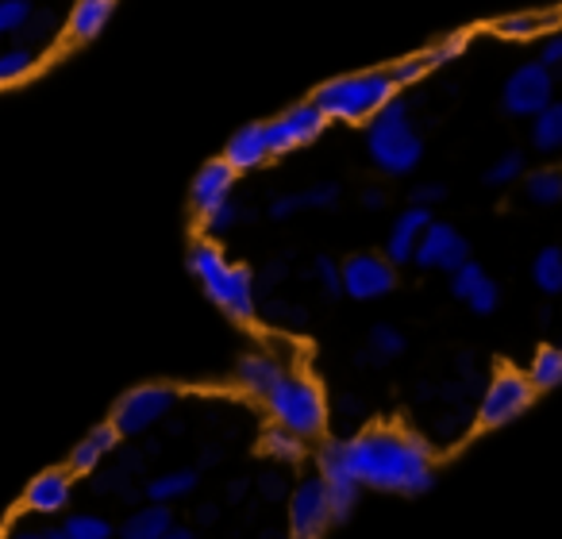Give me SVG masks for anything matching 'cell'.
<instances>
[{"label": "cell", "instance_id": "obj_41", "mask_svg": "<svg viewBox=\"0 0 562 539\" xmlns=\"http://www.w3.org/2000/svg\"><path fill=\"white\" fill-rule=\"evenodd\" d=\"M539 63H543L551 74H562V35H551V40L543 43V55H539Z\"/></svg>", "mask_w": 562, "mask_h": 539}, {"label": "cell", "instance_id": "obj_11", "mask_svg": "<svg viewBox=\"0 0 562 539\" xmlns=\"http://www.w3.org/2000/svg\"><path fill=\"white\" fill-rule=\"evenodd\" d=\"M339 274H344V293L351 301H378L397 285V270L382 255H351L339 266Z\"/></svg>", "mask_w": 562, "mask_h": 539}, {"label": "cell", "instance_id": "obj_16", "mask_svg": "<svg viewBox=\"0 0 562 539\" xmlns=\"http://www.w3.org/2000/svg\"><path fill=\"white\" fill-rule=\"evenodd\" d=\"M235 178H239V173H235L232 166L224 162V158L201 166V173L193 178V189H189V201H193V209L204 216L209 209L224 204L227 196H232V189H235Z\"/></svg>", "mask_w": 562, "mask_h": 539}, {"label": "cell", "instance_id": "obj_4", "mask_svg": "<svg viewBox=\"0 0 562 539\" xmlns=\"http://www.w3.org/2000/svg\"><path fill=\"white\" fill-rule=\"evenodd\" d=\"M367 150H370V158H374L378 170L393 173V178H401V173H413L416 166H420L424 139H420V132L413 127V112H408L405 101H397V97H393L382 112H374V116H370Z\"/></svg>", "mask_w": 562, "mask_h": 539}, {"label": "cell", "instance_id": "obj_21", "mask_svg": "<svg viewBox=\"0 0 562 539\" xmlns=\"http://www.w3.org/2000/svg\"><path fill=\"white\" fill-rule=\"evenodd\" d=\"M339 201V186L336 181H324V186H313L305 193H285V196H273L270 204V216L273 220H290L305 209H331Z\"/></svg>", "mask_w": 562, "mask_h": 539}, {"label": "cell", "instance_id": "obj_13", "mask_svg": "<svg viewBox=\"0 0 562 539\" xmlns=\"http://www.w3.org/2000/svg\"><path fill=\"white\" fill-rule=\"evenodd\" d=\"M467 258H470V243L459 235V227L443 224V220H431V224L424 227L420 243H416L413 262L420 266V270H447V274H451Z\"/></svg>", "mask_w": 562, "mask_h": 539}, {"label": "cell", "instance_id": "obj_17", "mask_svg": "<svg viewBox=\"0 0 562 539\" xmlns=\"http://www.w3.org/2000/svg\"><path fill=\"white\" fill-rule=\"evenodd\" d=\"M428 224H431V209H420V204H408V209L397 216V224H393L390 243H385V258H390L393 266L413 262L416 243H420V235H424V227H428Z\"/></svg>", "mask_w": 562, "mask_h": 539}, {"label": "cell", "instance_id": "obj_3", "mask_svg": "<svg viewBox=\"0 0 562 539\" xmlns=\"http://www.w3.org/2000/svg\"><path fill=\"white\" fill-rule=\"evenodd\" d=\"M397 97V86L390 81L385 70H362V74H344V78L324 81L313 93V104L328 120L339 124H362L374 112H382L385 104Z\"/></svg>", "mask_w": 562, "mask_h": 539}, {"label": "cell", "instance_id": "obj_7", "mask_svg": "<svg viewBox=\"0 0 562 539\" xmlns=\"http://www.w3.org/2000/svg\"><path fill=\"white\" fill-rule=\"evenodd\" d=\"M531 397H536V390H531L528 378L516 374V370H501L490 382V390H485L482 405H477V424L490 431L505 428V424H513L531 405Z\"/></svg>", "mask_w": 562, "mask_h": 539}, {"label": "cell", "instance_id": "obj_31", "mask_svg": "<svg viewBox=\"0 0 562 539\" xmlns=\"http://www.w3.org/2000/svg\"><path fill=\"white\" fill-rule=\"evenodd\" d=\"M547 24H551V16H536V12H516V16H501L497 24H493V32L505 35V40H531V35H539Z\"/></svg>", "mask_w": 562, "mask_h": 539}, {"label": "cell", "instance_id": "obj_10", "mask_svg": "<svg viewBox=\"0 0 562 539\" xmlns=\"http://www.w3.org/2000/svg\"><path fill=\"white\" fill-rule=\"evenodd\" d=\"M324 127H328V116H324L313 101H305V104L285 109L281 116H273L270 124H266V135H270L273 155H290V150L308 147L313 139H321Z\"/></svg>", "mask_w": 562, "mask_h": 539}, {"label": "cell", "instance_id": "obj_9", "mask_svg": "<svg viewBox=\"0 0 562 539\" xmlns=\"http://www.w3.org/2000/svg\"><path fill=\"white\" fill-rule=\"evenodd\" d=\"M331 524H336V516H331L328 485L321 474L305 478L290 493V539H321Z\"/></svg>", "mask_w": 562, "mask_h": 539}, {"label": "cell", "instance_id": "obj_14", "mask_svg": "<svg viewBox=\"0 0 562 539\" xmlns=\"http://www.w3.org/2000/svg\"><path fill=\"white\" fill-rule=\"evenodd\" d=\"M74 497V478L70 470H47V474H40L32 485H27L24 493V513L32 516H58L66 513V505H70Z\"/></svg>", "mask_w": 562, "mask_h": 539}, {"label": "cell", "instance_id": "obj_20", "mask_svg": "<svg viewBox=\"0 0 562 539\" xmlns=\"http://www.w3.org/2000/svg\"><path fill=\"white\" fill-rule=\"evenodd\" d=\"M170 528H173L170 505H158V501H150V505L135 508V513L127 516L124 524H120L116 536L120 539H162Z\"/></svg>", "mask_w": 562, "mask_h": 539}, {"label": "cell", "instance_id": "obj_35", "mask_svg": "<svg viewBox=\"0 0 562 539\" xmlns=\"http://www.w3.org/2000/svg\"><path fill=\"white\" fill-rule=\"evenodd\" d=\"M485 278H490V274H485L482 266H477L474 258H467V262H462L459 270H451V293L462 301V305H467V301H470V293H474L477 285L485 282Z\"/></svg>", "mask_w": 562, "mask_h": 539}, {"label": "cell", "instance_id": "obj_1", "mask_svg": "<svg viewBox=\"0 0 562 539\" xmlns=\"http://www.w3.org/2000/svg\"><path fill=\"white\" fill-rule=\"evenodd\" d=\"M347 459H351L359 485H370V490L416 497V493H428L436 482L431 447L401 428H370L347 439Z\"/></svg>", "mask_w": 562, "mask_h": 539}, {"label": "cell", "instance_id": "obj_37", "mask_svg": "<svg viewBox=\"0 0 562 539\" xmlns=\"http://www.w3.org/2000/svg\"><path fill=\"white\" fill-rule=\"evenodd\" d=\"M462 50H467V35H447V40H439L436 47L424 50V63H428V70L431 66H447V63H454Z\"/></svg>", "mask_w": 562, "mask_h": 539}, {"label": "cell", "instance_id": "obj_26", "mask_svg": "<svg viewBox=\"0 0 562 539\" xmlns=\"http://www.w3.org/2000/svg\"><path fill=\"white\" fill-rule=\"evenodd\" d=\"M528 382H531V390H554V385H562V347H543V351H536Z\"/></svg>", "mask_w": 562, "mask_h": 539}, {"label": "cell", "instance_id": "obj_38", "mask_svg": "<svg viewBox=\"0 0 562 539\" xmlns=\"http://www.w3.org/2000/svg\"><path fill=\"white\" fill-rule=\"evenodd\" d=\"M385 74H390L393 86L405 89V86H416V81H420L424 74H428V63H424V55H416V58H401V63H393Z\"/></svg>", "mask_w": 562, "mask_h": 539}, {"label": "cell", "instance_id": "obj_15", "mask_svg": "<svg viewBox=\"0 0 562 539\" xmlns=\"http://www.w3.org/2000/svg\"><path fill=\"white\" fill-rule=\"evenodd\" d=\"M273 158L270 150V135H266V124H247L227 139V150H224V162L232 166L235 173H247V170H258Z\"/></svg>", "mask_w": 562, "mask_h": 539}, {"label": "cell", "instance_id": "obj_18", "mask_svg": "<svg viewBox=\"0 0 562 539\" xmlns=\"http://www.w3.org/2000/svg\"><path fill=\"white\" fill-rule=\"evenodd\" d=\"M120 431L112 428V424H101V428H93L86 439H81L78 447H74V454H70V462H66V470L70 474H93L97 467H101L104 459H109L112 451L120 447Z\"/></svg>", "mask_w": 562, "mask_h": 539}, {"label": "cell", "instance_id": "obj_23", "mask_svg": "<svg viewBox=\"0 0 562 539\" xmlns=\"http://www.w3.org/2000/svg\"><path fill=\"white\" fill-rule=\"evenodd\" d=\"M196 482H201V470H193V467L166 470V474H155L147 482V497L158 501V505H170V501H178V497H186V493H193Z\"/></svg>", "mask_w": 562, "mask_h": 539}, {"label": "cell", "instance_id": "obj_6", "mask_svg": "<svg viewBox=\"0 0 562 539\" xmlns=\"http://www.w3.org/2000/svg\"><path fill=\"white\" fill-rule=\"evenodd\" d=\"M173 405H178V390H173V385H139V390L124 393V397L116 401L109 424L120 436L135 439L155 428L158 420H166V416L173 413Z\"/></svg>", "mask_w": 562, "mask_h": 539}, {"label": "cell", "instance_id": "obj_45", "mask_svg": "<svg viewBox=\"0 0 562 539\" xmlns=\"http://www.w3.org/2000/svg\"><path fill=\"white\" fill-rule=\"evenodd\" d=\"M162 539H196V531H193V528H178V524H173V528L166 531Z\"/></svg>", "mask_w": 562, "mask_h": 539}, {"label": "cell", "instance_id": "obj_19", "mask_svg": "<svg viewBox=\"0 0 562 539\" xmlns=\"http://www.w3.org/2000/svg\"><path fill=\"white\" fill-rule=\"evenodd\" d=\"M281 378H285V370H281V362L270 359V355H247V359L235 367V382L243 385V393H250V397H258V401L270 397V390Z\"/></svg>", "mask_w": 562, "mask_h": 539}, {"label": "cell", "instance_id": "obj_29", "mask_svg": "<svg viewBox=\"0 0 562 539\" xmlns=\"http://www.w3.org/2000/svg\"><path fill=\"white\" fill-rule=\"evenodd\" d=\"M262 451L270 454V459H278V462H301V459H305V439L273 424V428L262 436Z\"/></svg>", "mask_w": 562, "mask_h": 539}, {"label": "cell", "instance_id": "obj_27", "mask_svg": "<svg viewBox=\"0 0 562 539\" xmlns=\"http://www.w3.org/2000/svg\"><path fill=\"white\" fill-rule=\"evenodd\" d=\"M58 528H63L66 539H112L116 536V528L97 513H70Z\"/></svg>", "mask_w": 562, "mask_h": 539}, {"label": "cell", "instance_id": "obj_46", "mask_svg": "<svg viewBox=\"0 0 562 539\" xmlns=\"http://www.w3.org/2000/svg\"><path fill=\"white\" fill-rule=\"evenodd\" d=\"M196 520H201V524H212V520H216V508H212V505H204L201 513H196Z\"/></svg>", "mask_w": 562, "mask_h": 539}, {"label": "cell", "instance_id": "obj_8", "mask_svg": "<svg viewBox=\"0 0 562 539\" xmlns=\"http://www.w3.org/2000/svg\"><path fill=\"white\" fill-rule=\"evenodd\" d=\"M551 101H554V74L543 63H524L520 70H513V78L505 81V93H501V104H505L508 116H524V120L539 116Z\"/></svg>", "mask_w": 562, "mask_h": 539}, {"label": "cell", "instance_id": "obj_39", "mask_svg": "<svg viewBox=\"0 0 562 539\" xmlns=\"http://www.w3.org/2000/svg\"><path fill=\"white\" fill-rule=\"evenodd\" d=\"M201 220H204V232H209V235H224V232H232V227H235V220H239V209H235V201L227 196L224 204L209 209Z\"/></svg>", "mask_w": 562, "mask_h": 539}, {"label": "cell", "instance_id": "obj_34", "mask_svg": "<svg viewBox=\"0 0 562 539\" xmlns=\"http://www.w3.org/2000/svg\"><path fill=\"white\" fill-rule=\"evenodd\" d=\"M32 16H35L32 0H0V40L12 32H24Z\"/></svg>", "mask_w": 562, "mask_h": 539}, {"label": "cell", "instance_id": "obj_12", "mask_svg": "<svg viewBox=\"0 0 562 539\" xmlns=\"http://www.w3.org/2000/svg\"><path fill=\"white\" fill-rule=\"evenodd\" d=\"M321 478L328 485V501H331V516L336 520H347L359 505V478L351 470V459H347V439L339 443H328L321 451Z\"/></svg>", "mask_w": 562, "mask_h": 539}, {"label": "cell", "instance_id": "obj_32", "mask_svg": "<svg viewBox=\"0 0 562 539\" xmlns=\"http://www.w3.org/2000/svg\"><path fill=\"white\" fill-rule=\"evenodd\" d=\"M367 351L374 362H393L401 351H405V336H401L397 328H390V324H378V328H370Z\"/></svg>", "mask_w": 562, "mask_h": 539}, {"label": "cell", "instance_id": "obj_42", "mask_svg": "<svg viewBox=\"0 0 562 539\" xmlns=\"http://www.w3.org/2000/svg\"><path fill=\"white\" fill-rule=\"evenodd\" d=\"M443 196H447V189L436 186V181H428V186H416L413 189V204H420V209H431V204L443 201Z\"/></svg>", "mask_w": 562, "mask_h": 539}, {"label": "cell", "instance_id": "obj_28", "mask_svg": "<svg viewBox=\"0 0 562 539\" xmlns=\"http://www.w3.org/2000/svg\"><path fill=\"white\" fill-rule=\"evenodd\" d=\"M35 66H40V58H35L32 47H4L0 50V86H16Z\"/></svg>", "mask_w": 562, "mask_h": 539}, {"label": "cell", "instance_id": "obj_40", "mask_svg": "<svg viewBox=\"0 0 562 539\" xmlns=\"http://www.w3.org/2000/svg\"><path fill=\"white\" fill-rule=\"evenodd\" d=\"M313 274H316V282H321V290L328 293V297H339L344 293V274H339V266L331 262V258H316V266H313Z\"/></svg>", "mask_w": 562, "mask_h": 539}, {"label": "cell", "instance_id": "obj_5", "mask_svg": "<svg viewBox=\"0 0 562 539\" xmlns=\"http://www.w3.org/2000/svg\"><path fill=\"white\" fill-rule=\"evenodd\" d=\"M266 408H270L273 424L301 439H313L324 431L328 424V408H324V393L313 378L305 374H285L266 397Z\"/></svg>", "mask_w": 562, "mask_h": 539}, {"label": "cell", "instance_id": "obj_44", "mask_svg": "<svg viewBox=\"0 0 562 539\" xmlns=\"http://www.w3.org/2000/svg\"><path fill=\"white\" fill-rule=\"evenodd\" d=\"M362 204H367V209H382L385 193H382V189H367V193H362Z\"/></svg>", "mask_w": 562, "mask_h": 539}, {"label": "cell", "instance_id": "obj_2", "mask_svg": "<svg viewBox=\"0 0 562 539\" xmlns=\"http://www.w3.org/2000/svg\"><path fill=\"white\" fill-rule=\"evenodd\" d=\"M189 270H193V278L204 285V293H209L227 316H235V321H243V324L255 321V313H258L255 278H250L247 266H232L220 255L216 243H193V250H189Z\"/></svg>", "mask_w": 562, "mask_h": 539}, {"label": "cell", "instance_id": "obj_43", "mask_svg": "<svg viewBox=\"0 0 562 539\" xmlns=\"http://www.w3.org/2000/svg\"><path fill=\"white\" fill-rule=\"evenodd\" d=\"M258 490H262V497H270V501L285 497V478H281V474H262V478H258Z\"/></svg>", "mask_w": 562, "mask_h": 539}, {"label": "cell", "instance_id": "obj_33", "mask_svg": "<svg viewBox=\"0 0 562 539\" xmlns=\"http://www.w3.org/2000/svg\"><path fill=\"white\" fill-rule=\"evenodd\" d=\"M4 539H66L58 524H47L43 516H32V513H20L16 520L4 528Z\"/></svg>", "mask_w": 562, "mask_h": 539}, {"label": "cell", "instance_id": "obj_22", "mask_svg": "<svg viewBox=\"0 0 562 539\" xmlns=\"http://www.w3.org/2000/svg\"><path fill=\"white\" fill-rule=\"evenodd\" d=\"M112 9H116V0H78L70 12V40L74 43H89L104 32V24L112 20Z\"/></svg>", "mask_w": 562, "mask_h": 539}, {"label": "cell", "instance_id": "obj_24", "mask_svg": "<svg viewBox=\"0 0 562 539\" xmlns=\"http://www.w3.org/2000/svg\"><path fill=\"white\" fill-rule=\"evenodd\" d=\"M531 120H536V124H531V143H536V150H543V155L562 150V101H551Z\"/></svg>", "mask_w": 562, "mask_h": 539}, {"label": "cell", "instance_id": "obj_30", "mask_svg": "<svg viewBox=\"0 0 562 539\" xmlns=\"http://www.w3.org/2000/svg\"><path fill=\"white\" fill-rule=\"evenodd\" d=\"M524 193L531 204H559L562 201V170H536L524 178Z\"/></svg>", "mask_w": 562, "mask_h": 539}, {"label": "cell", "instance_id": "obj_25", "mask_svg": "<svg viewBox=\"0 0 562 539\" xmlns=\"http://www.w3.org/2000/svg\"><path fill=\"white\" fill-rule=\"evenodd\" d=\"M531 282L543 293H562V247H543L531 262Z\"/></svg>", "mask_w": 562, "mask_h": 539}, {"label": "cell", "instance_id": "obj_36", "mask_svg": "<svg viewBox=\"0 0 562 539\" xmlns=\"http://www.w3.org/2000/svg\"><path fill=\"white\" fill-rule=\"evenodd\" d=\"M524 173V155L520 150H508V155H501L497 162L485 170V181L490 186H508V181H516Z\"/></svg>", "mask_w": 562, "mask_h": 539}]
</instances>
